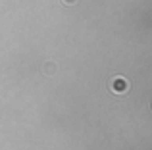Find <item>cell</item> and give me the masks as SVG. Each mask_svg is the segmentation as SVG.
Returning a JSON list of instances; mask_svg holds the SVG:
<instances>
[{
    "label": "cell",
    "mask_w": 152,
    "mask_h": 150,
    "mask_svg": "<svg viewBox=\"0 0 152 150\" xmlns=\"http://www.w3.org/2000/svg\"><path fill=\"white\" fill-rule=\"evenodd\" d=\"M112 90H114V92H125V90H127V81L121 79V77L114 79V83H112Z\"/></svg>",
    "instance_id": "6da1fadb"
},
{
    "label": "cell",
    "mask_w": 152,
    "mask_h": 150,
    "mask_svg": "<svg viewBox=\"0 0 152 150\" xmlns=\"http://www.w3.org/2000/svg\"><path fill=\"white\" fill-rule=\"evenodd\" d=\"M64 2H66V4H73L75 0H64Z\"/></svg>",
    "instance_id": "7a4b0ae2"
}]
</instances>
